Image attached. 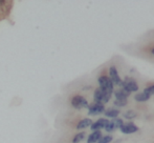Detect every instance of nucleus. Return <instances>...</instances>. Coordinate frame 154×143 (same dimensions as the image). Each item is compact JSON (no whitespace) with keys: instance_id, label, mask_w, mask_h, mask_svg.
<instances>
[{"instance_id":"nucleus-6","label":"nucleus","mask_w":154,"mask_h":143,"mask_svg":"<svg viewBox=\"0 0 154 143\" xmlns=\"http://www.w3.org/2000/svg\"><path fill=\"white\" fill-rule=\"evenodd\" d=\"M123 124H124V122H123L122 119L114 118L113 120H111V121L108 122V124L105 126V129H106V132H108V133H112V132H114L118 129H120Z\"/></svg>"},{"instance_id":"nucleus-15","label":"nucleus","mask_w":154,"mask_h":143,"mask_svg":"<svg viewBox=\"0 0 154 143\" xmlns=\"http://www.w3.org/2000/svg\"><path fill=\"white\" fill-rule=\"evenodd\" d=\"M124 118L125 119H134L137 117V113L135 112V110H127V112L124 113Z\"/></svg>"},{"instance_id":"nucleus-7","label":"nucleus","mask_w":154,"mask_h":143,"mask_svg":"<svg viewBox=\"0 0 154 143\" xmlns=\"http://www.w3.org/2000/svg\"><path fill=\"white\" fill-rule=\"evenodd\" d=\"M109 79L111 80L113 85L114 84H116V85H121V84H122V79H121L116 66H111V68H109Z\"/></svg>"},{"instance_id":"nucleus-16","label":"nucleus","mask_w":154,"mask_h":143,"mask_svg":"<svg viewBox=\"0 0 154 143\" xmlns=\"http://www.w3.org/2000/svg\"><path fill=\"white\" fill-rule=\"evenodd\" d=\"M86 134L85 132H81V133H78L77 135L73 137L72 139V143H80L82 141V140H84V138H85Z\"/></svg>"},{"instance_id":"nucleus-20","label":"nucleus","mask_w":154,"mask_h":143,"mask_svg":"<svg viewBox=\"0 0 154 143\" xmlns=\"http://www.w3.org/2000/svg\"><path fill=\"white\" fill-rule=\"evenodd\" d=\"M151 53H152V55L154 56V47H153V49H151Z\"/></svg>"},{"instance_id":"nucleus-18","label":"nucleus","mask_w":154,"mask_h":143,"mask_svg":"<svg viewBox=\"0 0 154 143\" xmlns=\"http://www.w3.org/2000/svg\"><path fill=\"white\" fill-rule=\"evenodd\" d=\"M111 141H112V136L108 135V136H104V137H102L97 143H110Z\"/></svg>"},{"instance_id":"nucleus-10","label":"nucleus","mask_w":154,"mask_h":143,"mask_svg":"<svg viewBox=\"0 0 154 143\" xmlns=\"http://www.w3.org/2000/svg\"><path fill=\"white\" fill-rule=\"evenodd\" d=\"M130 94H131V93L127 92V91L123 90V88L114 92V96H116V98L118 99V100H127V98L130 96Z\"/></svg>"},{"instance_id":"nucleus-14","label":"nucleus","mask_w":154,"mask_h":143,"mask_svg":"<svg viewBox=\"0 0 154 143\" xmlns=\"http://www.w3.org/2000/svg\"><path fill=\"white\" fill-rule=\"evenodd\" d=\"M134 99H135V101H137V102H146V101H148L149 99H150V96L147 95L146 93L142 92V93L136 94L135 96H134Z\"/></svg>"},{"instance_id":"nucleus-13","label":"nucleus","mask_w":154,"mask_h":143,"mask_svg":"<svg viewBox=\"0 0 154 143\" xmlns=\"http://www.w3.org/2000/svg\"><path fill=\"white\" fill-rule=\"evenodd\" d=\"M120 110L119 108H108V110H105V112H104V114H105L106 117H109V118H116V117L120 115Z\"/></svg>"},{"instance_id":"nucleus-2","label":"nucleus","mask_w":154,"mask_h":143,"mask_svg":"<svg viewBox=\"0 0 154 143\" xmlns=\"http://www.w3.org/2000/svg\"><path fill=\"white\" fill-rule=\"evenodd\" d=\"M112 94H109V93H106L104 91H102L101 88H97L93 93V99H94V102L97 103H107L109 102L110 98H111Z\"/></svg>"},{"instance_id":"nucleus-17","label":"nucleus","mask_w":154,"mask_h":143,"mask_svg":"<svg viewBox=\"0 0 154 143\" xmlns=\"http://www.w3.org/2000/svg\"><path fill=\"white\" fill-rule=\"evenodd\" d=\"M128 103L127 100H118V99H116V101H114V106H118V107H123V106H126Z\"/></svg>"},{"instance_id":"nucleus-11","label":"nucleus","mask_w":154,"mask_h":143,"mask_svg":"<svg viewBox=\"0 0 154 143\" xmlns=\"http://www.w3.org/2000/svg\"><path fill=\"white\" fill-rule=\"evenodd\" d=\"M101 138H102V132L100 131L93 132V133L89 135V137H88L87 143H97Z\"/></svg>"},{"instance_id":"nucleus-8","label":"nucleus","mask_w":154,"mask_h":143,"mask_svg":"<svg viewBox=\"0 0 154 143\" xmlns=\"http://www.w3.org/2000/svg\"><path fill=\"white\" fill-rule=\"evenodd\" d=\"M120 129H121V132H122L123 134H126V135H128V134L136 133V132L138 131V127L136 126L134 123L127 122V123H124L122 126L120 127Z\"/></svg>"},{"instance_id":"nucleus-3","label":"nucleus","mask_w":154,"mask_h":143,"mask_svg":"<svg viewBox=\"0 0 154 143\" xmlns=\"http://www.w3.org/2000/svg\"><path fill=\"white\" fill-rule=\"evenodd\" d=\"M123 90L127 91L129 93L132 92H137L138 91V85L136 83V81L133 79V78H130V77H126L125 80L122 81V84H121Z\"/></svg>"},{"instance_id":"nucleus-4","label":"nucleus","mask_w":154,"mask_h":143,"mask_svg":"<svg viewBox=\"0 0 154 143\" xmlns=\"http://www.w3.org/2000/svg\"><path fill=\"white\" fill-rule=\"evenodd\" d=\"M71 105H72L75 108H77V110H81V108H85V107H88V101L86 100L85 98H84L83 96H75L72 97V99H71Z\"/></svg>"},{"instance_id":"nucleus-9","label":"nucleus","mask_w":154,"mask_h":143,"mask_svg":"<svg viewBox=\"0 0 154 143\" xmlns=\"http://www.w3.org/2000/svg\"><path fill=\"white\" fill-rule=\"evenodd\" d=\"M109 120L105 118H100L99 120H97L95 122H92V124L90 125V129H91L92 132H97V131H100L102 129H105V126L108 124Z\"/></svg>"},{"instance_id":"nucleus-12","label":"nucleus","mask_w":154,"mask_h":143,"mask_svg":"<svg viewBox=\"0 0 154 143\" xmlns=\"http://www.w3.org/2000/svg\"><path fill=\"white\" fill-rule=\"evenodd\" d=\"M92 124V120L89 118H85V119H82L79 123L77 124V129H87L89 127L90 125Z\"/></svg>"},{"instance_id":"nucleus-5","label":"nucleus","mask_w":154,"mask_h":143,"mask_svg":"<svg viewBox=\"0 0 154 143\" xmlns=\"http://www.w3.org/2000/svg\"><path fill=\"white\" fill-rule=\"evenodd\" d=\"M88 115H91V116H97L102 113L105 112V106L102 103H97L93 102L90 105H88Z\"/></svg>"},{"instance_id":"nucleus-19","label":"nucleus","mask_w":154,"mask_h":143,"mask_svg":"<svg viewBox=\"0 0 154 143\" xmlns=\"http://www.w3.org/2000/svg\"><path fill=\"white\" fill-rule=\"evenodd\" d=\"M144 93H146L147 95H149V96H153L154 95V84L153 85H150V86H148V87H146L144 90Z\"/></svg>"},{"instance_id":"nucleus-1","label":"nucleus","mask_w":154,"mask_h":143,"mask_svg":"<svg viewBox=\"0 0 154 143\" xmlns=\"http://www.w3.org/2000/svg\"><path fill=\"white\" fill-rule=\"evenodd\" d=\"M99 84H100V88L102 91L106 93H109V94H113V83L111 82V80L109 79V77L107 76L103 75V76H100L99 77Z\"/></svg>"}]
</instances>
